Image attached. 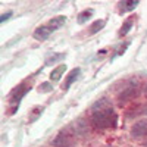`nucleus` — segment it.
<instances>
[{"label":"nucleus","mask_w":147,"mask_h":147,"mask_svg":"<svg viewBox=\"0 0 147 147\" xmlns=\"http://www.w3.org/2000/svg\"><path fill=\"white\" fill-rule=\"evenodd\" d=\"M118 122V115L115 110L109 106L107 100H99L93 106L91 125L94 129L103 131L106 128H115Z\"/></svg>","instance_id":"obj_1"},{"label":"nucleus","mask_w":147,"mask_h":147,"mask_svg":"<svg viewBox=\"0 0 147 147\" xmlns=\"http://www.w3.org/2000/svg\"><path fill=\"white\" fill-rule=\"evenodd\" d=\"M71 137H72L71 136V129L65 128L56 136V138L53 141V146L55 147H71V144H72V138Z\"/></svg>","instance_id":"obj_2"},{"label":"nucleus","mask_w":147,"mask_h":147,"mask_svg":"<svg viewBox=\"0 0 147 147\" xmlns=\"http://www.w3.org/2000/svg\"><path fill=\"white\" fill-rule=\"evenodd\" d=\"M138 96V87L137 85H128L118 94V100L119 103H129L134 97Z\"/></svg>","instance_id":"obj_3"},{"label":"nucleus","mask_w":147,"mask_h":147,"mask_svg":"<svg viewBox=\"0 0 147 147\" xmlns=\"http://www.w3.org/2000/svg\"><path fill=\"white\" fill-rule=\"evenodd\" d=\"M131 136L134 138H144L147 137V119L137 121L131 128Z\"/></svg>","instance_id":"obj_4"},{"label":"nucleus","mask_w":147,"mask_h":147,"mask_svg":"<svg viewBox=\"0 0 147 147\" xmlns=\"http://www.w3.org/2000/svg\"><path fill=\"white\" fill-rule=\"evenodd\" d=\"M27 90H28V85L27 84H21V85H18V87L12 91V96H10V100L12 102H15V103H18L24 96H25V93H27Z\"/></svg>","instance_id":"obj_5"},{"label":"nucleus","mask_w":147,"mask_h":147,"mask_svg":"<svg viewBox=\"0 0 147 147\" xmlns=\"http://www.w3.org/2000/svg\"><path fill=\"white\" fill-rule=\"evenodd\" d=\"M144 109H146V106H143V105H140V103H132V105H129V107L127 109V116H128V118L138 116V115L144 113Z\"/></svg>","instance_id":"obj_6"},{"label":"nucleus","mask_w":147,"mask_h":147,"mask_svg":"<svg viewBox=\"0 0 147 147\" xmlns=\"http://www.w3.org/2000/svg\"><path fill=\"white\" fill-rule=\"evenodd\" d=\"M50 34H52V31L49 30L47 25H41V27H38V28L34 31V37H35L37 40H40V41L49 38V35H50Z\"/></svg>","instance_id":"obj_7"},{"label":"nucleus","mask_w":147,"mask_h":147,"mask_svg":"<svg viewBox=\"0 0 147 147\" xmlns=\"http://www.w3.org/2000/svg\"><path fill=\"white\" fill-rule=\"evenodd\" d=\"M65 21H66L65 16H56V18H53V19H50V21L47 22V27H49V30H50V31H55L59 27H62L63 24H65Z\"/></svg>","instance_id":"obj_8"},{"label":"nucleus","mask_w":147,"mask_h":147,"mask_svg":"<svg viewBox=\"0 0 147 147\" xmlns=\"http://www.w3.org/2000/svg\"><path fill=\"white\" fill-rule=\"evenodd\" d=\"M78 75H80V68H75V69H74V71L69 74V75H68L66 82H65V85H63V88H69V87H71V84L78 78Z\"/></svg>","instance_id":"obj_9"},{"label":"nucleus","mask_w":147,"mask_h":147,"mask_svg":"<svg viewBox=\"0 0 147 147\" xmlns=\"http://www.w3.org/2000/svg\"><path fill=\"white\" fill-rule=\"evenodd\" d=\"M65 69H66V66L65 65H60V66H57L53 72H52V75H50V78L53 80V81H57L60 77H62V74L65 72Z\"/></svg>","instance_id":"obj_10"},{"label":"nucleus","mask_w":147,"mask_h":147,"mask_svg":"<svg viewBox=\"0 0 147 147\" xmlns=\"http://www.w3.org/2000/svg\"><path fill=\"white\" fill-rule=\"evenodd\" d=\"M131 28H132V21H131V19L125 21V22H124V25H122L121 30H119V35H125V34H128Z\"/></svg>","instance_id":"obj_11"},{"label":"nucleus","mask_w":147,"mask_h":147,"mask_svg":"<svg viewBox=\"0 0 147 147\" xmlns=\"http://www.w3.org/2000/svg\"><path fill=\"white\" fill-rule=\"evenodd\" d=\"M105 27V21L103 19H99V21H94V24L90 27V31L91 32H99L102 28Z\"/></svg>","instance_id":"obj_12"},{"label":"nucleus","mask_w":147,"mask_h":147,"mask_svg":"<svg viewBox=\"0 0 147 147\" xmlns=\"http://www.w3.org/2000/svg\"><path fill=\"white\" fill-rule=\"evenodd\" d=\"M91 13H93V12L88 9V10H84L82 12V13H80V16H78V21L80 22H85V21H87L90 16H91Z\"/></svg>","instance_id":"obj_13"},{"label":"nucleus","mask_w":147,"mask_h":147,"mask_svg":"<svg viewBox=\"0 0 147 147\" xmlns=\"http://www.w3.org/2000/svg\"><path fill=\"white\" fill-rule=\"evenodd\" d=\"M128 44H129L128 41H125V43H122V46H121V49H119V50H118V52L115 53V56H121L122 53H124V52H125V49L128 47Z\"/></svg>","instance_id":"obj_14"},{"label":"nucleus","mask_w":147,"mask_h":147,"mask_svg":"<svg viewBox=\"0 0 147 147\" xmlns=\"http://www.w3.org/2000/svg\"><path fill=\"white\" fill-rule=\"evenodd\" d=\"M138 5V2H124V6H127L128 10H131L132 7H136Z\"/></svg>","instance_id":"obj_15"},{"label":"nucleus","mask_w":147,"mask_h":147,"mask_svg":"<svg viewBox=\"0 0 147 147\" xmlns=\"http://www.w3.org/2000/svg\"><path fill=\"white\" fill-rule=\"evenodd\" d=\"M40 90H43V91H50V90H52V85L47 84V82H43V84L40 85Z\"/></svg>","instance_id":"obj_16"},{"label":"nucleus","mask_w":147,"mask_h":147,"mask_svg":"<svg viewBox=\"0 0 147 147\" xmlns=\"http://www.w3.org/2000/svg\"><path fill=\"white\" fill-rule=\"evenodd\" d=\"M62 57H63V55H53V57H52V59H49V60H47V63L50 65V63H53V62H55V60L62 59Z\"/></svg>","instance_id":"obj_17"},{"label":"nucleus","mask_w":147,"mask_h":147,"mask_svg":"<svg viewBox=\"0 0 147 147\" xmlns=\"http://www.w3.org/2000/svg\"><path fill=\"white\" fill-rule=\"evenodd\" d=\"M10 15H12V13H5V15H2V18H0V22H5V21H6Z\"/></svg>","instance_id":"obj_18"},{"label":"nucleus","mask_w":147,"mask_h":147,"mask_svg":"<svg viewBox=\"0 0 147 147\" xmlns=\"http://www.w3.org/2000/svg\"><path fill=\"white\" fill-rule=\"evenodd\" d=\"M144 106H146V109H144V113H147V103H146Z\"/></svg>","instance_id":"obj_19"},{"label":"nucleus","mask_w":147,"mask_h":147,"mask_svg":"<svg viewBox=\"0 0 147 147\" xmlns=\"http://www.w3.org/2000/svg\"><path fill=\"white\" fill-rule=\"evenodd\" d=\"M146 94H147V85H146Z\"/></svg>","instance_id":"obj_20"}]
</instances>
